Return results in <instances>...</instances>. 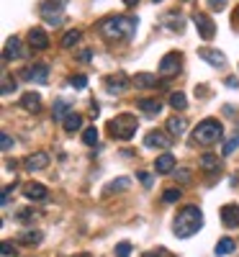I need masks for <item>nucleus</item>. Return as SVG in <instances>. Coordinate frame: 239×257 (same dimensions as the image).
<instances>
[{
    "instance_id": "1",
    "label": "nucleus",
    "mask_w": 239,
    "mask_h": 257,
    "mask_svg": "<svg viewBox=\"0 0 239 257\" xmlns=\"http://www.w3.org/2000/svg\"><path fill=\"white\" fill-rule=\"evenodd\" d=\"M139 21L134 16H108L103 21H98V31L103 39L108 41H126L137 34Z\"/></svg>"
},
{
    "instance_id": "2",
    "label": "nucleus",
    "mask_w": 239,
    "mask_h": 257,
    "mask_svg": "<svg viewBox=\"0 0 239 257\" xmlns=\"http://www.w3.org/2000/svg\"><path fill=\"white\" fill-rule=\"evenodd\" d=\"M203 226V211L198 206H185L178 211V216H175V224H172V229H175V237L180 239H188L193 237L195 231H201Z\"/></svg>"
},
{
    "instance_id": "3",
    "label": "nucleus",
    "mask_w": 239,
    "mask_h": 257,
    "mask_svg": "<svg viewBox=\"0 0 239 257\" xmlns=\"http://www.w3.org/2000/svg\"><path fill=\"white\" fill-rule=\"evenodd\" d=\"M221 137H224V126L219 118H203L193 128V144H201V147H211Z\"/></svg>"
},
{
    "instance_id": "4",
    "label": "nucleus",
    "mask_w": 239,
    "mask_h": 257,
    "mask_svg": "<svg viewBox=\"0 0 239 257\" xmlns=\"http://www.w3.org/2000/svg\"><path fill=\"white\" fill-rule=\"evenodd\" d=\"M137 128H139V121L132 113H118L116 118L108 121V132H111V137L113 139H121V142L132 139L137 134Z\"/></svg>"
},
{
    "instance_id": "5",
    "label": "nucleus",
    "mask_w": 239,
    "mask_h": 257,
    "mask_svg": "<svg viewBox=\"0 0 239 257\" xmlns=\"http://www.w3.org/2000/svg\"><path fill=\"white\" fill-rule=\"evenodd\" d=\"M64 3H67V0H44L41 8H39L41 18H44L49 26H62V21H64Z\"/></svg>"
},
{
    "instance_id": "6",
    "label": "nucleus",
    "mask_w": 239,
    "mask_h": 257,
    "mask_svg": "<svg viewBox=\"0 0 239 257\" xmlns=\"http://www.w3.org/2000/svg\"><path fill=\"white\" fill-rule=\"evenodd\" d=\"M183 67V54L180 52H167L162 59H160V75L167 80V77H175Z\"/></svg>"
},
{
    "instance_id": "7",
    "label": "nucleus",
    "mask_w": 239,
    "mask_h": 257,
    "mask_svg": "<svg viewBox=\"0 0 239 257\" xmlns=\"http://www.w3.org/2000/svg\"><path fill=\"white\" fill-rule=\"evenodd\" d=\"M24 80L29 82H39V85H44L49 80V67L44 62H36V64H29V67L24 70Z\"/></svg>"
},
{
    "instance_id": "8",
    "label": "nucleus",
    "mask_w": 239,
    "mask_h": 257,
    "mask_svg": "<svg viewBox=\"0 0 239 257\" xmlns=\"http://www.w3.org/2000/svg\"><path fill=\"white\" fill-rule=\"evenodd\" d=\"M193 24H195V29H198V36H201V39L211 41V39L216 36V26H213V21H211L206 13H195V16H193Z\"/></svg>"
},
{
    "instance_id": "9",
    "label": "nucleus",
    "mask_w": 239,
    "mask_h": 257,
    "mask_svg": "<svg viewBox=\"0 0 239 257\" xmlns=\"http://www.w3.org/2000/svg\"><path fill=\"white\" fill-rule=\"evenodd\" d=\"M170 144H172V137L165 134V132H149L144 137V147L147 149H170Z\"/></svg>"
},
{
    "instance_id": "10",
    "label": "nucleus",
    "mask_w": 239,
    "mask_h": 257,
    "mask_svg": "<svg viewBox=\"0 0 239 257\" xmlns=\"http://www.w3.org/2000/svg\"><path fill=\"white\" fill-rule=\"evenodd\" d=\"M198 57L203 62H208L211 67H226V57L219 52V49H211V47H201L198 49Z\"/></svg>"
},
{
    "instance_id": "11",
    "label": "nucleus",
    "mask_w": 239,
    "mask_h": 257,
    "mask_svg": "<svg viewBox=\"0 0 239 257\" xmlns=\"http://www.w3.org/2000/svg\"><path fill=\"white\" fill-rule=\"evenodd\" d=\"M105 88H108V93H111V95H116V93H124V90L129 88V77H126V72L108 75V77H105Z\"/></svg>"
},
{
    "instance_id": "12",
    "label": "nucleus",
    "mask_w": 239,
    "mask_h": 257,
    "mask_svg": "<svg viewBox=\"0 0 239 257\" xmlns=\"http://www.w3.org/2000/svg\"><path fill=\"white\" fill-rule=\"evenodd\" d=\"M49 165V155L47 152H34L24 160V167L29 170V173H39V170H47Z\"/></svg>"
},
{
    "instance_id": "13",
    "label": "nucleus",
    "mask_w": 239,
    "mask_h": 257,
    "mask_svg": "<svg viewBox=\"0 0 239 257\" xmlns=\"http://www.w3.org/2000/svg\"><path fill=\"white\" fill-rule=\"evenodd\" d=\"M219 213H221V221H224L226 229H236V226H239V206L226 203V206H221Z\"/></svg>"
},
{
    "instance_id": "14",
    "label": "nucleus",
    "mask_w": 239,
    "mask_h": 257,
    "mask_svg": "<svg viewBox=\"0 0 239 257\" xmlns=\"http://www.w3.org/2000/svg\"><path fill=\"white\" fill-rule=\"evenodd\" d=\"M24 57V49H21V39H8L6 41V47H3V62H13V59H21Z\"/></svg>"
},
{
    "instance_id": "15",
    "label": "nucleus",
    "mask_w": 239,
    "mask_h": 257,
    "mask_svg": "<svg viewBox=\"0 0 239 257\" xmlns=\"http://www.w3.org/2000/svg\"><path fill=\"white\" fill-rule=\"evenodd\" d=\"M29 44H31L34 49H39V52H44V49H49V36L44 34V29L34 26V29L29 31Z\"/></svg>"
},
{
    "instance_id": "16",
    "label": "nucleus",
    "mask_w": 239,
    "mask_h": 257,
    "mask_svg": "<svg viewBox=\"0 0 239 257\" xmlns=\"http://www.w3.org/2000/svg\"><path fill=\"white\" fill-rule=\"evenodd\" d=\"M134 88H139V90H152V88H160V80H157V75H152V72H139V75H134Z\"/></svg>"
},
{
    "instance_id": "17",
    "label": "nucleus",
    "mask_w": 239,
    "mask_h": 257,
    "mask_svg": "<svg viewBox=\"0 0 239 257\" xmlns=\"http://www.w3.org/2000/svg\"><path fill=\"white\" fill-rule=\"evenodd\" d=\"M24 196L29 201H44L49 196V190H47V185H41V183H26L24 185Z\"/></svg>"
},
{
    "instance_id": "18",
    "label": "nucleus",
    "mask_w": 239,
    "mask_h": 257,
    "mask_svg": "<svg viewBox=\"0 0 239 257\" xmlns=\"http://www.w3.org/2000/svg\"><path fill=\"white\" fill-rule=\"evenodd\" d=\"M155 170L160 175H170L172 170H175V157H172L170 152H165V155H160L157 160H155Z\"/></svg>"
},
{
    "instance_id": "19",
    "label": "nucleus",
    "mask_w": 239,
    "mask_h": 257,
    "mask_svg": "<svg viewBox=\"0 0 239 257\" xmlns=\"http://www.w3.org/2000/svg\"><path fill=\"white\" fill-rule=\"evenodd\" d=\"M185 126H188V121H185L183 116H172V118L167 121V134H170L172 139H178V137L185 134Z\"/></svg>"
},
{
    "instance_id": "20",
    "label": "nucleus",
    "mask_w": 239,
    "mask_h": 257,
    "mask_svg": "<svg viewBox=\"0 0 239 257\" xmlns=\"http://www.w3.org/2000/svg\"><path fill=\"white\" fill-rule=\"evenodd\" d=\"M137 108H142L147 116H157V113L162 111V103L155 100V98H139V100H137Z\"/></svg>"
},
{
    "instance_id": "21",
    "label": "nucleus",
    "mask_w": 239,
    "mask_h": 257,
    "mask_svg": "<svg viewBox=\"0 0 239 257\" xmlns=\"http://www.w3.org/2000/svg\"><path fill=\"white\" fill-rule=\"evenodd\" d=\"M21 108H26L29 113H39L41 98H39L36 93H24V95H21Z\"/></svg>"
},
{
    "instance_id": "22",
    "label": "nucleus",
    "mask_w": 239,
    "mask_h": 257,
    "mask_svg": "<svg viewBox=\"0 0 239 257\" xmlns=\"http://www.w3.org/2000/svg\"><path fill=\"white\" fill-rule=\"evenodd\" d=\"M72 111H70V100H64V98H59V100H54V105H52V116H54V121H64Z\"/></svg>"
},
{
    "instance_id": "23",
    "label": "nucleus",
    "mask_w": 239,
    "mask_h": 257,
    "mask_svg": "<svg viewBox=\"0 0 239 257\" xmlns=\"http://www.w3.org/2000/svg\"><path fill=\"white\" fill-rule=\"evenodd\" d=\"M234 249H236V242L229 239V237H224V239L216 242V257H226V254H231Z\"/></svg>"
},
{
    "instance_id": "24",
    "label": "nucleus",
    "mask_w": 239,
    "mask_h": 257,
    "mask_svg": "<svg viewBox=\"0 0 239 257\" xmlns=\"http://www.w3.org/2000/svg\"><path fill=\"white\" fill-rule=\"evenodd\" d=\"M165 24H167L170 31H178V34H183V29H185V21H183L178 13H167V16H165Z\"/></svg>"
},
{
    "instance_id": "25",
    "label": "nucleus",
    "mask_w": 239,
    "mask_h": 257,
    "mask_svg": "<svg viewBox=\"0 0 239 257\" xmlns=\"http://www.w3.org/2000/svg\"><path fill=\"white\" fill-rule=\"evenodd\" d=\"M41 239H44V234H41V231H34V229L24 231V234L18 237V242H21V244H39Z\"/></svg>"
},
{
    "instance_id": "26",
    "label": "nucleus",
    "mask_w": 239,
    "mask_h": 257,
    "mask_svg": "<svg viewBox=\"0 0 239 257\" xmlns=\"http://www.w3.org/2000/svg\"><path fill=\"white\" fill-rule=\"evenodd\" d=\"M167 103H170L175 111H185V108H188V98H185L183 93H170Z\"/></svg>"
},
{
    "instance_id": "27",
    "label": "nucleus",
    "mask_w": 239,
    "mask_h": 257,
    "mask_svg": "<svg viewBox=\"0 0 239 257\" xmlns=\"http://www.w3.org/2000/svg\"><path fill=\"white\" fill-rule=\"evenodd\" d=\"M129 185H132V180H129V178H118V180H113V183H108V185H105V196H111V193H118V190H126Z\"/></svg>"
},
{
    "instance_id": "28",
    "label": "nucleus",
    "mask_w": 239,
    "mask_h": 257,
    "mask_svg": "<svg viewBox=\"0 0 239 257\" xmlns=\"http://www.w3.org/2000/svg\"><path fill=\"white\" fill-rule=\"evenodd\" d=\"M62 123H64V132H77V128L82 126V116L80 113H70Z\"/></svg>"
},
{
    "instance_id": "29",
    "label": "nucleus",
    "mask_w": 239,
    "mask_h": 257,
    "mask_svg": "<svg viewBox=\"0 0 239 257\" xmlns=\"http://www.w3.org/2000/svg\"><path fill=\"white\" fill-rule=\"evenodd\" d=\"M77 41H80V31H77V29H72V31H67V34L62 36V47H64V49H72V47L77 44Z\"/></svg>"
},
{
    "instance_id": "30",
    "label": "nucleus",
    "mask_w": 239,
    "mask_h": 257,
    "mask_svg": "<svg viewBox=\"0 0 239 257\" xmlns=\"http://www.w3.org/2000/svg\"><path fill=\"white\" fill-rule=\"evenodd\" d=\"M82 142L88 144V147H95V144H98V128H95V126L85 128V132H82Z\"/></svg>"
},
{
    "instance_id": "31",
    "label": "nucleus",
    "mask_w": 239,
    "mask_h": 257,
    "mask_svg": "<svg viewBox=\"0 0 239 257\" xmlns=\"http://www.w3.org/2000/svg\"><path fill=\"white\" fill-rule=\"evenodd\" d=\"M201 167H203V170H211V173H213V170H219V157L203 155V157H201Z\"/></svg>"
},
{
    "instance_id": "32",
    "label": "nucleus",
    "mask_w": 239,
    "mask_h": 257,
    "mask_svg": "<svg viewBox=\"0 0 239 257\" xmlns=\"http://www.w3.org/2000/svg\"><path fill=\"white\" fill-rule=\"evenodd\" d=\"M16 221H18V224H29V221H34V211H31V208H21V211H16Z\"/></svg>"
},
{
    "instance_id": "33",
    "label": "nucleus",
    "mask_w": 239,
    "mask_h": 257,
    "mask_svg": "<svg viewBox=\"0 0 239 257\" xmlns=\"http://www.w3.org/2000/svg\"><path fill=\"white\" fill-rule=\"evenodd\" d=\"M162 201H165V203H175V201H180V190H178V188H167V190H165V196H162Z\"/></svg>"
},
{
    "instance_id": "34",
    "label": "nucleus",
    "mask_w": 239,
    "mask_h": 257,
    "mask_svg": "<svg viewBox=\"0 0 239 257\" xmlns=\"http://www.w3.org/2000/svg\"><path fill=\"white\" fill-rule=\"evenodd\" d=\"M13 90H16V82H13V80H11V75L3 70V95H11Z\"/></svg>"
},
{
    "instance_id": "35",
    "label": "nucleus",
    "mask_w": 239,
    "mask_h": 257,
    "mask_svg": "<svg viewBox=\"0 0 239 257\" xmlns=\"http://www.w3.org/2000/svg\"><path fill=\"white\" fill-rule=\"evenodd\" d=\"M113 252H116V257H132V244H129V242H118Z\"/></svg>"
},
{
    "instance_id": "36",
    "label": "nucleus",
    "mask_w": 239,
    "mask_h": 257,
    "mask_svg": "<svg viewBox=\"0 0 239 257\" xmlns=\"http://www.w3.org/2000/svg\"><path fill=\"white\" fill-rule=\"evenodd\" d=\"M70 85H72L75 90H82L85 85H88V77H85V75H72L70 77Z\"/></svg>"
},
{
    "instance_id": "37",
    "label": "nucleus",
    "mask_w": 239,
    "mask_h": 257,
    "mask_svg": "<svg viewBox=\"0 0 239 257\" xmlns=\"http://www.w3.org/2000/svg\"><path fill=\"white\" fill-rule=\"evenodd\" d=\"M236 147H239V132H236V134H234V137H231L226 144H224V149H221V152H224V155H231Z\"/></svg>"
},
{
    "instance_id": "38",
    "label": "nucleus",
    "mask_w": 239,
    "mask_h": 257,
    "mask_svg": "<svg viewBox=\"0 0 239 257\" xmlns=\"http://www.w3.org/2000/svg\"><path fill=\"white\" fill-rule=\"evenodd\" d=\"M0 144H3V152H11V149H13V139L3 132V134H0Z\"/></svg>"
},
{
    "instance_id": "39",
    "label": "nucleus",
    "mask_w": 239,
    "mask_h": 257,
    "mask_svg": "<svg viewBox=\"0 0 239 257\" xmlns=\"http://www.w3.org/2000/svg\"><path fill=\"white\" fill-rule=\"evenodd\" d=\"M13 190H16V183L3 188V196H0V198H3V206H8V198H11V193H13Z\"/></svg>"
},
{
    "instance_id": "40",
    "label": "nucleus",
    "mask_w": 239,
    "mask_h": 257,
    "mask_svg": "<svg viewBox=\"0 0 239 257\" xmlns=\"http://www.w3.org/2000/svg\"><path fill=\"white\" fill-rule=\"evenodd\" d=\"M226 3H229V0H208V6H211L213 11H224Z\"/></svg>"
},
{
    "instance_id": "41",
    "label": "nucleus",
    "mask_w": 239,
    "mask_h": 257,
    "mask_svg": "<svg viewBox=\"0 0 239 257\" xmlns=\"http://www.w3.org/2000/svg\"><path fill=\"white\" fill-rule=\"evenodd\" d=\"M3 254H6V257H16L18 252H16V247H13L11 242H3Z\"/></svg>"
},
{
    "instance_id": "42",
    "label": "nucleus",
    "mask_w": 239,
    "mask_h": 257,
    "mask_svg": "<svg viewBox=\"0 0 239 257\" xmlns=\"http://www.w3.org/2000/svg\"><path fill=\"white\" fill-rule=\"evenodd\" d=\"M139 180H142L144 188H152V175L149 173H139Z\"/></svg>"
},
{
    "instance_id": "43",
    "label": "nucleus",
    "mask_w": 239,
    "mask_h": 257,
    "mask_svg": "<svg viewBox=\"0 0 239 257\" xmlns=\"http://www.w3.org/2000/svg\"><path fill=\"white\" fill-rule=\"evenodd\" d=\"M224 82H226V88H239V80L236 77H226Z\"/></svg>"
},
{
    "instance_id": "44",
    "label": "nucleus",
    "mask_w": 239,
    "mask_h": 257,
    "mask_svg": "<svg viewBox=\"0 0 239 257\" xmlns=\"http://www.w3.org/2000/svg\"><path fill=\"white\" fill-rule=\"evenodd\" d=\"M90 57H93V52H90V49H82V52H80V59H82V62H88Z\"/></svg>"
},
{
    "instance_id": "45",
    "label": "nucleus",
    "mask_w": 239,
    "mask_h": 257,
    "mask_svg": "<svg viewBox=\"0 0 239 257\" xmlns=\"http://www.w3.org/2000/svg\"><path fill=\"white\" fill-rule=\"evenodd\" d=\"M144 257H165V249H155V252H147Z\"/></svg>"
},
{
    "instance_id": "46",
    "label": "nucleus",
    "mask_w": 239,
    "mask_h": 257,
    "mask_svg": "<svg viewBox=\"0 0 239 257\" xmlns=\"http://www.w3.org/2000/svg\"><path fill=\"white\" fill-rule=\"evenodd\" d=\"M231 24H234V26H236V29H239V8H236V11H234V13H231Z\"/></svg>"
},
{
    "instance_id": "47",
    "label": "nucleus",
    "mask_w": 239,
    "mask_h": 257,
    "mask_svg": "<svg viewBox=\"0 0 239 257\" xmlns=\"http://www.w3.org/2000/svg\"><path fill=\"white\" fill-rule=\"evenodd\" d=\"M6 167H8L11 173H13V170H16V160H6Z\"/></svg>"
},
{
    "instance_id": "48",
    "label": "nucleus",
    "mask_w": 239,
    "mask_h": 257,
    "mask_svg": "<svg viewBox=\"0 0 239 257\" xmlns=\"http://www.w3.org/2000/svg\"><path fill=\"white\" fill-rule=\"evenodd\" d=\"M124 3H126V6H137V3H139V0H124Z\"/></svg>"
},
{
    "instance_id": "49",
    "label": "nucleus",
    "mask_w": 239,
    "mask_h": 257,
    "mask_svg": "<svg viewBox=\"0 0 239 257\" xmlns=\"http://www.w3.org/2000/svg\"><path fill=\"white\" fill-rule=\"evenodd\" d=\"M80 257H90V254H80Z\"/></svg>"
},
{
    "instance_id": "50",
    "label": "nucleus",
    "mask_w": 239,
    "mask_h": 257,
    "mask_svg": "<svg viewBox=\"0 0 239 257\" xmlns=\"http://www.w3.org/2000/svg\"><path fill=\"white\" fill-rule=\"evenodd\" d=\"M152 3H160V0H152Z\"/></svg>"
}]
</instances>
